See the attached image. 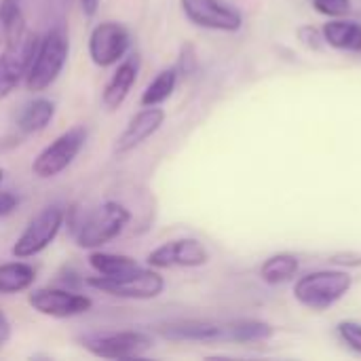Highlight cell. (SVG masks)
<instances>
[{"label": "cell", "instance_id": "8992f818", "mask_svg": "<svg viewBox=\"0 0 361 361\" xmlns=\"http://www.w3.org/2000/svg\"><path fill=\"white\" fill-rule=\"evenodd\" d=\"M63 220H66V214L59 205L44 207L36 218L30 220L25 231L17 237L13 250H11L13 256L19 260H25V258H32V256L40 254L42 250H47L59 235Z\"/></svg>", "mask_w": 361, "mask_h": 361}, {"label": "cell", "instance_id": "5b68a950", "mask_svg": "<svg viewBox=\"0 0 361 361\" xmlns=\"http://www.w3.org/2000/svg\"><path fill=\"white\" fill-rule=\"evenodd\" d=\"M87 142V129L76 125L55 137L32 163V173L40 180H51L72 165Z\"/></svg>", "mask_w": 361, "mask_h": 361}, {"label": "cell", "instance_id": "ac0fdd59", "mask_svg": "<svg viewBox=\"0 0 361 361\" xmlns=\"http://www.w3.org/2000/svg\"><path fill=\"white\" fill-rule=\"evenodd\" d=\"M298 267H300V262L294 254H290V252L273 254L271 258H267L262 262L260 277L269 286H281V283H288L296 277Z\"/></svg>", "mask_w": 361, "mask_h": 361}, {"label": "cell", "instance_id": "7c38bea8", "mask_svg": "<svg viewBox=\"0 0 361 361\" xmlns=\"http://www.w3.org/2000/svg\"><path fill=\"white\" fill-rule=\"evenodd\" d=\"M209 260V252L197 239H176L159 245L146 258L148 267L152 269H195L203 267Z\"/></svg>", "mask_w": 361, "mask_h": 361}, {"label": "cell", "instance_id": "30bf717a", "mask_svg": "<svg viewBox=\"0 0 361 361\" xmlns=\"http://www.w3.org/2000/svg\"><path fill=\"white\" fill-rule=\"evenodd\" d=\"M27 302L34 311L47 317L55 319H68V317H78L91 311L93 302L89 296L74 294L68 290H55V288H40L34 290L27 296Z\"/></svg>", "mask_w": 361, "mask_h": 361}, {"label": "cell", "instance_id": "83f0119b", "mask_svg": "<svg viewBox=\"0 0 361 361\" xmlns=\"http://www.w3.org/2000/svg\"><path fill=\"white\" fill-rule=\"evenodd\" d=\"M19 205V199L17 195H13L11 190H0V218H6L11 216Z\"/></svg>", "mask_w": 361, "mask_h": 361}, {"label": "cell", "instance_id": "44dd1931", "mask_svg": "<svg viewBox=\"0 0 361 361\" xmlns=\"http://www.w3.org/2000/svg\"><path fill=\"white\" fill-rule=\"evenodd\" d=\"M89 264L102 277H123L140 269V264L131 256L110 254V252H93L89 256Z\"/></svg>", "mask_w": 361, "mask_h": 361}, {"label": "cell", "instance_id": "ffe728a7", "mask_svg": "<svg viewBox=\"0 0 361 361\" xmlns=\"http://www.w3.org/2000/svg\"><path fill=\"white\" fill-rule=\"evenodd\" d=\"M34 279H36V271L27 262L0 264V294L4 296L30 290Z\"/></svg>", "mask_w": 361, "mask_h": 361}, {"label": "cell", "instance_id": "1f68e13d", "mask_svg": "<svg viewBox=\"0 0 361 361\" xmlns=\"http://www.w3.org/2000/svg\"><path fill=\"white\" fill-rule=\"evenodd\" d=\"M2 178H4V171L0 169V182H2Z\"/></svg>", "mask_w": 361, "mask_h": 361}, {"label": "cell", "instance_id": "f1b7e54d", "mask_svg": "<svg viewBox=\"0 0 361 361\" xmlns=\"http://www.w3.org/2000/svg\"><path fill=\"white\" fill-rule=\"evenodd\" d=\"M80 8L85 17H93L99 8V0H80Z\"/></svg>", "mask_w": 361, "mask_h": 361}, {"label": "cell", "instance_id": "f546056e", "mask_svg": "<svg viewBox=\"0 0 361 361\" xmlns=\"http://www.w3.org/2000/svg\"><path fill=\"white\" fill-rule=\"evenodd\" d=\"M8 338H11V324H8L6 315L0 311V345L6 343Z\"/></svg>", "mask_w": 361, "mask_h": 361}, {"label": "cell", "instance_id": "9a60e30c", "mask_svg": "<svg viewBox=\"0 0 361 361\" xmlns=\"http://www.w3.org/2000/svg\"><path fill=\"white\" fill-rule=\"evenodd\" d=\"M137 72H140V59L137 55H131L127 59L118 61V68L114 70V74L110 76L104 93H102V104L108 110H116L129 95L131 87L137 80Z\"/></svg>", "mask_w": 361, "mask_h": 361}, {"label": "cell", "instance_id": "7a4b0ae2", "mask_svg": "<svg viewBox=\"0 0 361 361\" xmlns=\"http://www.w3.org/2000/svg\"><path fill=\"white\" fill-rule=\"evenodd\" d=\"M351 286L353 277L347 271H315L296 281L294 298L311 311H326L345 298Z\"/></svg>", "mask_w": 361, "mask_h": 361}, {"label": "cell", "instance_id": "3957f363", "mask_svg": "<svg viewBox=\"0 0 361 361\" xmlns=\"http://www.w3.org/2000/svg\"><path fill=\"white\" fill-rule=\"evenodd\" d=\"M129 220L131 214L125 205L116 201H106L80 224L76 233V243L85 250H99L102 245L116 239Z\"/></svg>", "mask_w": 361, "mask_h": 361}, {"label": "cell", "instance_id": "4316f807", "mask_svg": "<svg viewBox=\"0 0 361 361\" xmlns=\"http://www.w3.org/2000/svg\"><path fill=\"white\" fill-rule=\"evenodd\" d=\"M298 36H300V40L307 44V47H311V49H319V40H324V34L319 32V30H315L313 25H305V27H300L298 30Z\"/></svg>", "mask_w": 361, "mask_h": 361}, {"label": "cell", "instance_id": "cb8c5ba5", "mask_svg": "<svg viewBox=\"0 0 361 361\" xmlns=\"http://www.w3.org/2000/svg\"><path fill=\"white\" fill-rule=\"evenodd\" d=\"M336 332H338L341 341L349 349H353L355 353L361 355V324H357V322H341L336 326Z\"/></svg>", "mask_w": 361, "mask_h": 361}, {"label": "cell", "instance_id": "d4e9b609", "mask_svg": "<svg viewBox=\"0 0 361 361\" xmlns=\"http://www.w3.org/2000/svg\"><path fill=\"white\" fill-rule=\"evenodd\" d=\"M313 6L326 17H343L351 11V0H313Z\"/></svg>", "mask_w": 361, "mask_h": 361}, {"label": "cell", "instance_id": "4dcf8cb0", "mask_svg": "<svg viewBox=\"0 0 361 361\" xmlns=\"http://www.w3.org/2000/svg\"><path fill=\"white\" fill-rule=\"evenodd\" d=\"M4 44V32H2V25H0V47Z\"/></svg>", "mask_w": 361, "mask_h": 361}, {"label": "cell", "instance_id": "4fadbf2b", "mask_svg": "<svg viewBox=\"0 0 361 361\" xmlns=\"http://www.w3.org/2000/svg\"><path fill=\"white\" fill-rule=\"evenodd\" d=\"M157 334L173 343H218L224 341V324L205 319H176L159 324Z\"/></svg>", "mask_w": 361, "mask_h": 361}, {"label": "cell", "instance_id": "7402d4cb", "mask_svg": "<svg viewBox=\"0 0 361 361\" xmlns=\"http://www.w3.org/2000/svg\"><path fill=\"white\" fill-rule=\"evenodd\" d=\"M0 25L4 32V44H19L25 38V19L17 0H0Z\"/></svg>", "mask_w": 361, "mask_h": 361}, {"label": "cell", "instance_id": "6da1fadb", "mask_svg": "<svg viewBox=\"0 0 361 361\" xmlns=\"http://www.w3.org/2000/svg\"><path fill=\"white\" fill-rule=\"evenodd\" d=\"M68 51H70L68 36L59 27L49 30L42 38H38L34 57H32L25 78H23L27 91L40 93V91L49 89L61 74V70L68 61Z\"/></svg>", "mask_w": 361, "mask_h": 361}, {"label": "cell", "instance_id": "484cf974", "mask_svg": "<svg viewBox=\"0 0 361 361\" xmlns=\"http://www.w3.org/2000/svg\"><path fill=\"white\" fill-rule=\"evenodd\" d=\"M330 264L347 267V269H357V267H361V254H355V252H341V254H334V256L330 258Z\"/></svg>", "mask_w": 361, "mask_h": 361}, {"label": "cell", "instance_id": "ba28073f", "mask_svg": "<svg viewBox=\"0 0 361 361\" xmlns=\"http://www.w3.org/2000/svg\"><path fill=\"white\" fill-rule=\"evenodd\" d=\"M131 47V34L125 25L116 21H104L93 27L89 36V57L99 68L116 66L125 59Z\"/></svg>", "mask_w": 361, "mask_h": 361}, {"label": "cell", "instance_id": "e0dca14e", "mask_svg": "<svg viewBox=\"0 0 361 361\" xmlns=\"http://www.w3.org/2000/svg\"><path fill=\"white\" fill-rule=\"evenodd\" d=\"M55 116V104L51 99H34L23 106V110L17 116V129L25 135L42 131Z\"/></svg>", "mask_w": 361, "mask_h": 361}, {"label": "cell", "instance_id": "8fae6325", "mask_svg": "<svg viewBox=\"0 0 361 361\" xmlns=\"http://www.w3.org/2000/svg\"><path fill=\"white\" fill-rule=\"evenodd\" d=\"M38 34H25V38L19 44H4L0 53V99L8 97L19 82L25 78L27 66L34 57Z\"/></svg>", "mask_w": 361, "mask_h": 361}, {"label": "cell", "instance_id": "603a6c76", "mask_svg": "<svg viewBox=\"0 0 361 361\" xmlns=\"http://www.w3.org/2000/svg\"><path fill=\"white\" fill-rule=\"evenodd\" d=\"M178 82V70L176 68H167L163 72H159L150 85L146 87V91L142 93V106H161L165 99L171 97L173 89Z\"/></svg>", "mask_w": 361, "mask_h": 361}, {"label": "cell", "instance_id": "52a82bcc", "mask_svg": "<svg viewBox=\"0 0 361 361\" xmlns=\"http://www.w3.org/2000/svg\"><path fill=\"white\" fill-rule=\"evenodd\" d=\"M82 347L91 355L102 357V360H135V357H142L152 347V338L144 332L123 330V332L85 336Z\"/></svg>", "mask_w": 361, "mask_h": 361}, {"label": "cell", "instance_id": "2e32d148", "mask_svg": "<svg viewBox=\"0 0 361 361\" xmlns=\"http://www.w3.org/2000/svg\"><path fill=\"white\" fill-rule=\"evenodd\" d=\"M324 40L338 49V51H349V53H360L361 51V23L357 21H328L322 27Z\"/></svg>", "mask_w": 361, "mask_h": 361}, {"label": "cell", "instance_id": "9c48e42d", "mask_svg": "<svg viewBox=\"0 0 361 361\" xmlns=\"http://www.w3.org/2000/svg\"><path fill=\"white\" fill-rule=\"evenodd\" d=\"M184 15L199 27L237 32L243 25L241 13L224 0H180Z\"/></svg>", "mask_w": 361, "mask_h": 361}, {"label": "cell", "instance_id": "5bb4252c", "mask_svg": "<svg viewBox=\"0 0 361 361\" xmlns=\"http://www.w3.org/2000/svg\"><path fill=\"white\" fill-rule=\"evenodd\" d=\"M165 121V110L159 106H144L125 127V131L116 137L114 152L116 154H127L140 144H144L150 135H154Z\"/></svg>", "mask_w": 361, "mask_h": 361}, {"label": "cell", "instance_id": "d6986e66", "mask_svg": "<svg viewBox=\"0 0 361 361\" xmlns=\"http://www.w3.org/2000/svg\"><path fill=\"white\" fill-rule=\"evenodd\" d=\"M275 334L273 326L256 319H239L224 324V341L228 343H260Z\"/></svg>", "mask_w": 361, "mask_h": 361}, {"label": "cell", "instance_id": "277c9868", "mask_svg": "<svg viewBox=\"0 0 361 361\" xmlns=\"http://www.w3.org/2000/svg\"><path fill=\"white\" fill-rule=\"evenodd\" d=\"M91 288L116 296V298H129V300H150L157 298L165 290V279L150 269H137L133 273H127L123 277H91L87 281Z\"/></svg>", "mask_w": 361, "mask_h": 361}]
</instances>
